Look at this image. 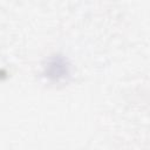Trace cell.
<instances>
[{"label":"cell","instance_id":"cell-1","mask_svg":"<svg viewBox=\"0 0 150 150\" xmlns=\"http://www.w3.org/2000/svg\"><path fill=\"white\" fill-rule=\"evenodd\" d=\"M69 71L68 64L66 63V60L56 56V57H52L46 67V74L48 77L54 79V80H59L64 77Z\"/></svg>","mask_w":150,"mask_h":150}]
</instances>
